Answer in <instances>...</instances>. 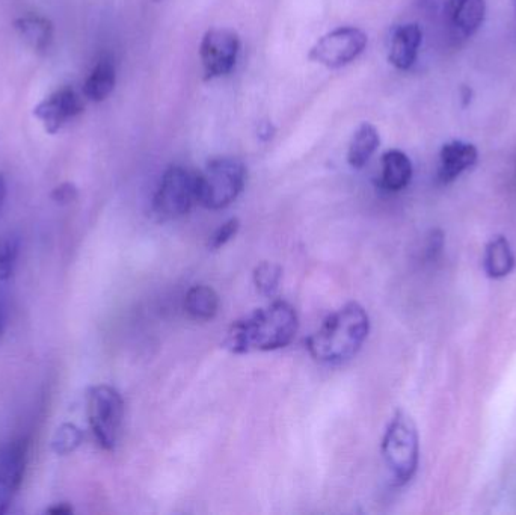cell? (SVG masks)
Masks as SVG:
<instances>
[{
	"mask_svg": "<svg viewBox=\"0 0 516 515\" xmlns=\"http://www.w3.org/2000/svg\"><path fill=\"white\" fill-rule=\"evenodd\" d=\"M298 330V313L286 301L278 300L234 322L222 346L237 355L277 351L289 346Z\"/></svg>",
	"mask_w": 516,
	"mask_h": 515,
	"instance_id": "obj_1",
	"label": "cell"
},
{
	"mask_svg": "<svg viewBox=\"0 0 516 515\" xmlns=\"http://www.w3.org/2000/svg\"><path fill=\"white\" fill-rule=\"evenodd\" d=\"M369 333L366 309L361 304L349 303L329 315L319 330L308 337V352L319 363H344L360 352Z\"/></svg>",
	"mask_w": 516,
	"mask_h": 515,
	"instance_id": "obj_2",
	"label": "cell"
},
{
	"mask_svg": "<svg viewBox=\"0 0 516 515\" xmlns=\"http://www.w3.org/2000/svg\"><path fill=\"white\" fill-rule=\"evenodd\" d=\"M382 457L397 485L414 478L420 461V437L417 425L405 411H397L382 440Z\"/></svg>",
	"mask_w": 516,
	"mask_h": 515,
	"instance_id": "obj_3",
	"label": "cell"
},
{
	"mask_svg": "<svg viewBox=\"0 0 516 515\" xmlns=\"http://www.w3.org/2000/svg\"><path fill=\"white\" fill-rule=\"evenodd\" d=\"M246 183V168L234 158H216L197 174V203L209 210L233 204Z\"/></svg>",
	"mask_w": 516,
	"mask_h": 515,
	"instance_id": "obj_4",
	"label": "cell"
},
{
	"mask_svg": "<svg viewBox=\"0 0 516 515\" xmlns=\"http://www.w3.org/2000/svg\"><path fill=\"white\" fill-rule=\"evenodd\" d=\"M197 203V174L180 165H172L163 173L154 192L151 210L159 221H172L191 212Z\"/></svg>",
	"mask_w": 516,
	"mask_h": 515,
	"instance_id": "obj_5",
	"label": "cell"
},
{
	"mask_svg": "<svg viewBox=\"0 0 516 515\" xmlns=\"http://www.w3.org/2000/svg\"><path fill=\"white\" fill-rule=\"evenodd\" d=\"M88 422L100 448L114 451L120 440L124 419V401L114 387L100 384L88 392Z\"/></svg>",
	"mask_w": 516,
	"mask_h": 515,
	"instance_id": "obj_6",
	"label": "cell"
},
{
	"mask_svg": "<svg viewBox=\"0 0 516 515\" xmlns=\"http://www.w3.org/2000/svg\"><path fill=\"white\" fill-rule=\"evenodd\" d=\"M366 47L367 35L361 29L346 26L323 35L310 50V59L328 68H340L355 61Z\"/></svg>",
	"mask_w": 516,
	"mask_h": 515,
	"instance_id": "obj_7",
	"label": "cell"
},
{
	"mask_svg": "<svg viewBox=\"0 0 516 515\" xmlns=\"http://www.w3.org/2000/svg\"><path fill=\"white\" fill-rule=\"evenodd\" d=\"M240 53V38L231 29H210L200 46L204 78L207 81L222 78L236 67Z\"/></svg>",
	"mask_w": 516,
	"mask_h": 515,
	"instance_id": "obj_8",
	"label": "cell"
},
{
	"mask_svg": "<svg viewBox=\"0 0 516 515\" xmlns=\"http://www.w3.org/2000/svg\"><path fill=\"white\" fill-rule=\"evenodd\" d=\"M29 443L26 438L10 441L0 448V515L10 509L19 493L28 464Z\"/></svg>",
	"mask_w": 516,
	"mask_h": 515,
	"instance_id": "obj_9",
	"label": "cell"
},
{
	"mask_svg": "<svg viewBox=\"0 0 516 515\" xmlns=\"http://www.w3.org/2000/svg\"><path fill=\"white\" fill-rule=\"evenodd\" d=\"M82 112V99L71 87L55 91L34 109L35 117L43 123L44 129L50 135L58 133L68 121L73 120Z\"/></svg>",
	"mask_w": 516,
	"mask_h": 515,
	"instance_id": "obj_10",
	"label": "cell"
},
{
	"mask_svg": "<svg viewBox=\"0 0 516 515\" xmlns=\"http://www.w3.org/2000/svg\"><path fill=\"white\" fill-rule=\"evenodd\" d=\"M477 161H479V150L476 145L465 141L449 142L443 145L440 152L438 179L444 185H449L462 173L473 168Z\"/></svg>",
	"mask_w": 516,
	"mask_h": 515,
	"instance_id": "obj_11",
	"label": "cell"
},
{
	"mask_svg": "<svg viewBox=\"0 0 516 515\" xmlns=\"http://www.w3.org/2000/svg\"><path fill=\"white\" fill-rule=\"evenodd\" d=\"M421 43H423V31L417 23L399 26L391 37L388 59L399 70H409L417 61Z\"/></svg>",
	"mask_w": 516,
	"mask_h": 515,
	"instance_id": "obj_12",
	"label": "cell"
},
{
	"mask_svg": "<svg viewBox=\"0 0 516 515\" xmlns=\"http://www.w3.org/2000/svg\"><path fill=\"white\" fill-rule=\"evenodd\" d=\"M453 31L461 38H471L480 28L486 17L485 0H456L449 11Z\"/></svg>",
	"mask_w": 516,
	"mask_h": 515,
	"instance_id": "obj_13",
	"label": "cell"
},
{
	"mask_svg": "<svg viewBox=\"0 0 516 515\" xmlns=\"http://www.w3.org/2000/svg\"><path fill=\"white\" fill-rule=\"evenodd\" d=\"M117 84L114 59L105 56L97 62L83 84V96L90 102L100 103L108 99Z\"/></svg>",
	"mask_w": 516,
	"mask_h": 515,
	"instance_id": "obj_14",
	"label": "cell"
},
{
	"mask_svg": "<svg viewBox=\"0 0 516 515\" xmlns=\"http://www.w3.org/2000/svg\"><path fill=\"white\" fill-rule=\"evenodd\" d=\"M412 162L400 150H388L382 156V188L390 192H399L411 183Z\"/></svg>",
	"mask_w": 516,
	"mask_h": 515,
	"instance_id": "obj_15",
	"label": "cell"
},
{
	"mask_svg": "<svg viewBox=\"0 0 516 515\" xmlns=\"http://www.w3.org/2000/svg\"><path fill=\"white\" fill-rule=\"evenodd\" d=\"M515 254L504 236H495L488 242L483 257L486 275L494 280L507 277L515 269Z\"/></svg>",
	"mask_w": 516,
	"mask_h": 515,
	"instance_id": "obj_16",
	"label": "cell"
},
{
	"mask_svg": "<svg viewBox=\"0 0 516 515\" xmlns=\"http://www.w3.org/2000/svg\"><path fill=\"white\" fill-rule=\"evenodd\" d=\"M381 144L379 132L376 127L370 123H363L358 127L349 144L348 162L355 170H361L366 167L367 162L372 159Z\"/></svg>",
	"mask_w": 516,
	"mask_h": 515,
	"instance_id": "obj_17",
	"label": "cell"
},
{
	"mask_svg": "<svg viewBox=\"0 0 516 515\" xmlns=\"http://www.w3.org/2000/svg\"><path fill=\"white\" fill-rule=\"evenodd\" d=\"M185 310L195 321H212L219 312V295L204 284L191 287L186 293Z\"/></svg>",
	"mask_w": 516,
	"mask_h": 515,
	"instance_id": "obj_18",
	"label": "cell"
},
{
	"mask_svg": "<svg viewBox=\"0 0 516 515\" xmlns=\"http://www.w3.org/2000/svg\"><path fill=\"white\" fill-rule=\"evenodd\" d=\"M14 28L20 37L37 52L47 50L53 40V25L46 17L25 16L14 22Z\"/></svg>",
	"mask_w": 516,
	"mask_h": 515,
	"instance_id": "obj_19",
	"label": "cell"
},
{
	"mask_svg": "<svg viewBox=\"0 0 516 515\" xmlns=\"http://www.w3.org/2000/svg\"><path fill=\"white\" fill-rule=\"evenodd\" d=\"M83 443V431L74 423H62L52 438V451L59 457L73 454Z\"/></svg>",
	"mask_w": 516,
	"mask_h": 515,
	"instance_id": "obj_20",
	"label": "cell"
},
{
	"mask_svg": "<svg viewBox=\"0 0 516 515\" xmlns=\"http://www.w3.org/2000/svg\"><path fill=\"white\" fill-rule=\"evenodd\" d=\"M252 278H254V284L258 292L265 297L272 298L280 289L283 269L277 263L263 262L255 266Z\"/></svg>",
	"mask_w": 516,
	"mask_h": 515,
	"instance_id": "obj_21",
	"label": "cell"
},
{
	"mask_svg": "<svg viewBox=\"0 0 516 515\" xmlns=\"http://www.w3.org/2000/svg\"><path fill=\"white\" fill-rule=\"evenodd\" d=\"M20 254V239L14 233L0 236V280L11 278Z\"/></svg>",
	"mask_w": 516,
	"mask_h": 515,
	"instance_id": "obj_22",
	"label": "cell"
},
{
	"mask_svg": "<svg viewBox=\"0 0 516 515\" xmlns=\"http://www.w3.org/2000/svg\"><path fill=\"white\" fill-rule=\"evenodd\" d=\"M240 223L239 219L231 218L225 221L212 236H210L209 248L210 250L216 251L221 250L222 247L228 244L231 239L236 238L237 232H239Z\"/></svg>",
	"mask_w": 516,
	"mask_h": 515,
	"instance_id": "obj_23",
	"label": "cell"
},
{
	"mask_svg": "<svg viewBox=\"0 0 516 515\" xmlns=\"http://www.w3.org/2000/svg\"><path fill=\"white\" fill-rule=\"evenodd\" d=\"M77 198L76 186L71 183H62L58 188L53 189L52 200L58 204H70Z\"/></svg>",
	"mask_w": 516,
	"mask_h": 515,
	"instance_id": "obj_24",
	"label": "cell"
},
{
	"mask_svg": "<svg viewBox=\"0 0 516 515\" xmlns=\"http://www.w3.org/2000/svg\"><path fill=\"white\" fill-rule=\"evenodd\" d=\"M444 248V236L441 232H434L429 238V244H427L426 253L429 259H435L438 253Z\"/></svg>",
	"mask_w": 516,
	"mask_h": 515,
	"instance_id": "obj_25",
	"label": "cell"
},
{
	"mask_svg": "<svg viewBox=\"0 0 516 515\" xmlns=\"http://www.w3.org/2000/svg\"><path fill=\"white\" fill-rule=\"evenodd\" d=\"M432 7L435 8H443L446 13H449L450 8L453 7V4H455L456 0H427Z\"/></svg>",
	"mask_w": 516,
	"mask_h": 515,
	"instance_id": "obj_26",
	"label": "cell"
},
{
	"mask_svg": "<svg viewBox=\"0 0 516 515\" xmlns=\"http://www.w3.org/2000/svg\"><path fill=\"white\" fill-rule=\"evenodd\" d=\"M5 198H7V180L4 174H0V210L4 207Z\"/></svg>",
	"mask_w": 516,
	"mask_h": 515,
	"instance_id": "obj_27",
	"label": "cell"
},
{
	"mask_svg": "<svg viewBox=\"0 0 516 515\" xmlns=\"http://www.w3.org/2000/svg\"><path fill=\"white\" fill-rule=\"evenodd\" d=\"M47 512H52V514H70V512H73V509L67 503H61V506L58 505L55 508L47 509Z\"/></svg>",
	"mask_w": 516,
	"mask_h": 515,
	"instance_id": "obj_28",
	"label": "cell"
},
{
	"mask_svg": "<svg viewBox=\"0 0 516 515\" xmlns=\"http://www.w3.org/2000/svg\"><path fill=\"white\" fill-rule=\"evenodd\" d=\"M462 99H464V106H467L471 102V90L470 88H462Z\"/></svg>",
	"mask_w": 516,
	"mask_h": 515,
	"instance_id": "obj_29",
	"label": "cell"
},
{
	"mask_svg": "<svg viewBox=\"0 0 516 515\" xmlns=\"http://www.w3.org/2000/svg\"><path fill=\"white\" fill-rule=\"evenodd\" d=\"M4 324H5L4 312H2V309H0V334H2V331H4Z\"/></svg>",
	"mask_w": 516,
	"mask_h": 515,
	"instance_id": "obj_30",
	"label": "cell"
},
{
	"mask_svg": "<svg viewBox=\"0 0 516 515\" xmlns=\"http://www.w3.org/2000/svg\"><path fill=\"white\" fill-rule=\"evenodd\" d=\"M515 2H516V0H515Z\"/></svg>",
	"mask_w": 516,
	"mask_h": 515,
	"instance_id": "obj_31",
	"label": "cell"
}]
</instances>
